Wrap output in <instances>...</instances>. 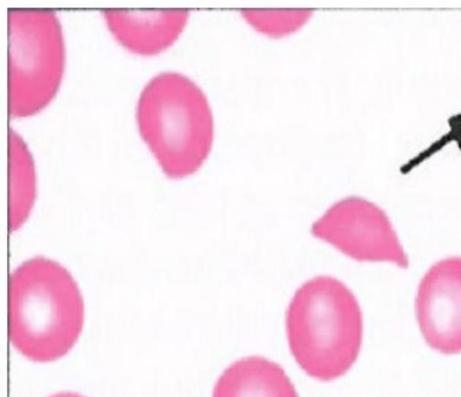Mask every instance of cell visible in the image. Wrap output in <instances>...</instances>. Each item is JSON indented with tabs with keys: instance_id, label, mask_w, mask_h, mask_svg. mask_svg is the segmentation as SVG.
I'll return each instance as SVG.
<instances>
[{
	"instance_id": "obj_2",
	"label": "cell",
	"mask_w": 461,
	"mask_h": 397,
	"mask_svg": "<svg viewBox=\"0 0 461 397\" xmlns=\"http://www.w3.org/2000/svg\"><path fill=\"white\" fill-rule=\"evenodd\" d=\"M288 347L302 370L313 379L330 382L348 374L363 346L360 304L341 281L314 277L296 292L286 311Z\"/></svg>"
},
{
	"instance_id": "obj_6",
	"label": "cell",
	"mask_w": 461,
	"mask_h": 397,
	"mask_svg": "<svg viewBox=\"0 0 461 397\" xmlns=\"http://www.w3.org/2000/svg\"><path fill=\"white\" fill-rule=\"evenodd\" d=\"M416 317L427 345L444 356L461 353V257L436 263L421 280Z\"/></svg>"
},
{
	"instance_id": "obj_11",
	"label": "cell",
	"mask_w": 461,
	"mask_h": 397,
	"mask_svg": "<svg viewBox=\"0 0 461 397\" xmlns=\"http://www.w3.org/2000/svg\"><path fill=\"white\" fill-rule=\"evenodd\" d=\"M50 397H86L77 392H64L59 393H55Z\"/></svg>"
},
{
	"instance_id": "obj_1",
	"label": "cell",
	"mask_w": 461,
	"mask_h": 397,
	"mask_svg": "<svg viewBox=\"0 0 461 397\" xmlns=\"http://www.w3.org/2000/svg\"><path fill=\"white\" fill-rule=\"evenodd\" d=\"M85 304L77 281L46 257L23 263L9 284V332L13 346L37 363L64 357L77 344Z\"/></svg>"
},
{
	"instance_id": "obj_3",
	"label": "cell",
	"mask_w": 461,
	"mask_h": 397,
	"mask_svg": "<svg viewBox=\"0 0 461 397\" xmlns=\"http://www.w3.org/2000/svg\"><path fill=\"white\" fill-rule=\"evenodd\" d=\"M136 119L144 142L170 179L189 177L208 158L213 117L203 91L190 78L161 73L143 88Z\"/></svg>"
},
{
	"instance_id": "obj_8",
	"label": "cell",
	"mask_w": 461,
	"mask_h": 397,
	"mask_svg": "<svg viewBox=\"0 0 461 397\" xmlns=\"http://www.w3.org/2000/svg\"><path fill=\"white\" fill-rule=\"evenodd\" d=\"M212 397H300L278 364L260 356L230 365L218 378Z\"/></svg>"
},
{
	"instance_id": "obj_7",
	"label": "cell",
	"mask_w": 461,
	"mask_h": 397,
	"mask_svg": "<svg viewBox=\"0 0 461 397\" xmlns=\"http://www.w3.org/2000/svg\"><path fill=\"white\" fill-rule=\"evenodd\" d=\"M112 33L128 50L157 55L175 43L185 29L188 11H103Z\"/></svg>"
},
{
	"instance_id": "obj_5",
	"label": "cell",
	"mask_w": 461,
	"mask_h": 397,
	"mask_svg": "<svg viewBox=\"0 0 461 397\" xmlns=\"http://www.w3.org/2000/svg\"><path fill=\"white\" fill-rule=\"evenodd\" d=\"M312 236L359 262L410 261L387 214L376 204L348 197L335 203L312 226Z\"/></svg>"
},
{
	"instance_id": "obj_10",
	"label": "cell",
	"mask_w": 461,
	"mask_h": 397,
	"mask_svg": "<svg viewBox=\"0 0 461 397\" xmlns=\"http://www.w3.org/2000/svg\"><path fill=\"white\" fill-rule=\"evenodd\" d=\"M311 14L308 12L243 13L247 21L256 30L273 37L287 35L296 32L305 24Z\"/></svg>"
},
{
	"instance_id": "obj_4",
	"label": "cell",
	"mask_w": 461,
	"mask_h": 397,
	"mask_svg": "<svg viewBox=\"0 0 461 397\" xmlns=\"http://www.w3.org/2000/svg\"><path fill=\"white\" fill-rule=\"evenodd\" d=\"M9 113L36 115L59 90L66 68V45L53 11L10 9Z\"/></svg>"
},
{
	"instance_id": "obj_9",
	"label": "cell",
	"mask_w": 461,
	"mask_h": 397,
	"mask_svg": "<svg viewBox=\"0 0 461 397\" xmlns=\"http://www.w3.org/2000/svg\"><path fill=\"white\" fill-rule=\"evenodd\" d=\"M10 229L16 231L28 219L36 199V173L32 153L23 138L9 130Z\"/></svg>"
}]
</instances>
